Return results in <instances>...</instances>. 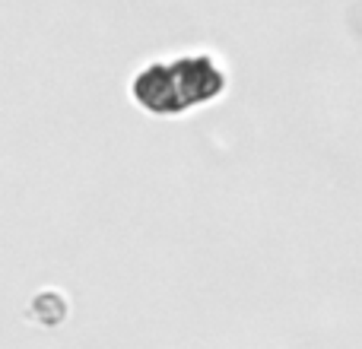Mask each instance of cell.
<instances>
[{"label":"cell","instance_id":"obj_1","mask_svg":"<svg viewBox=\"0 0 362 349\" xmlns=\"http://www.w3.org/2000/svg\"><path fill=\"white\" fill-rule=\"evenodd\" d=\"M131 99L156 118H178L187 112L172 61H153L140 67L131 80Z\"/></svg>","mask_w":362,"mask_h":349},{"label":"cell","instance_id":"obj_2","mask_svg":"<svg viewBox=\"0 0 362 349\" xmlns=\"http://www.w3.org/2000/svg\"><path fill=\"white\" fill-rule=\"evenodd\" d=\"M178 76L181 95H185L187 112L197 105H210L229 89V73L223 70V64L206 51H194V54H181L172 61Z\"/></svg>","mask_w":362,"mask_h":349}]
</instances>
